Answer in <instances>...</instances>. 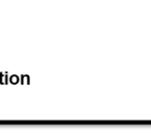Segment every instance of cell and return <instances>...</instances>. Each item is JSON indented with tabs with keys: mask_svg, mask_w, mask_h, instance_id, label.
Wrapping results in <instances>:
<instances>
[{
	"mask_svg": "<svg viewBox=\"0 0 151 137\" xmlns=\"http://www.w3.org/2000/svg\"><path fill=\"white\" fill-rule=\"evenodd\" d=\"M10 81H11L12 83H13V84H16V83H18V81H19V77H18L17 75H12V76L10 78Z\"/></svg>",
	"mask_w": 151,
	"mask_h": 137,
	"instance_id": "cell-1",
	"label": "cell"
}]
</instances>
